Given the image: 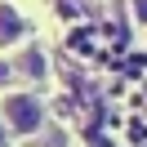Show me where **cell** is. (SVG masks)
I'll list each match as a JSON object with an SVG mask.
<instances>
[{"label": "cell", "mask_w": 147, "mask_h": 147, "mask_svg": "<svg viewBox=\"0 0 147 147\" xmlns=\"http://www.w3.org/2000/svg\"><path fill=\"white\" fill-rule=\"evenodd\" d=\"M0 120L9 125V134H40L45 129V102L36 98V94H9V98L0 102Z\"/></svg>", "instance_id": "cell-1"}, {"label": "cell", "mask_w": 147, "mask_h": 147, "mask_svg": "<svg viewBox=\"0 0 147 147\" xmlns=\"http://www.w3.org/2000/svg\"><path fill=\"white\" fill-rule=\"evenodd\" d=\"M129 9H134L138 22H147V0H129Z\"/></svg>", "instance_id": "cell-4"}, {"label": "cell", "mask_w": 147, "mask_h": 147, "mask_svg": "<svg viewBox=\"0 0 147 147\" xmlns=\"http://www.w3.org/2000/svg\"><path fill=\"white\" fill-rule=\"evenodd\" d=\"M13 71H18V76H31V80H45V71H49V67H45L40 45H27V49H22V54H18V63H13Z\"/></svg>", "instance_id": "cell-3"}, {"label": "cell", "mask_w": 147, "mask_h": 147, "mask_svg": "<svg viewBox=\"0 0 147 147\" xmlns=\"http://www.w3.org/2000/svg\"><path fill=\"white\" fill-rule=\"evenodd\" d=\"M22 36H27V18L13 5H0V45H22Z\"/></svg>", "instance_id": "cell-2"}, {"label": "cell", "mask_w": 147, "mask_h": 147, "mask_svg": "<svg viewBox=\"0 0 147 147\" xmlns=\"http://www.w3.org/2000/svg\"><path fill=\"white\" fill-rule=\"evenodd\" d=\"M9 76H13V67H9V63H0V85L9 80Z\"/></svg>", "instance_id": "cell-6"}, {"label": "cell", "mask_w": 147, "mask_h": 147, "mask_svg": "<svg viewBox=\"0 0 147 147\" xmlns=\"http://www.w3.org/2000/svg\"><path fill=\"white\" fill-rule=\"evenodd\" d=\"M0 147H9V125L0 120Z\"/></svg>", "instance_id": "cell-5"}]
</instances>
